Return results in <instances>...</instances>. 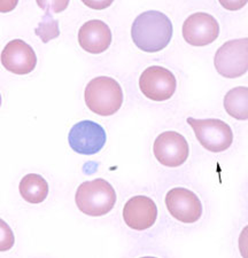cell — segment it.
Returning <instances> with one entry per match:
<instances>
[{
    "label": "cell",
    "instance_id": "4",
    "mask_svg": "<svg viewBox=\"0 0 248 258\" xmlns=\"http://www.w3.org/2000/svg\"><path fill=\"white\" fill-rule=\"evenodd\" d=\"M186 122L193 128L198 141L207 151L221 153L231 147L233 133L229 124L221 119H196L189 117Z\"/></svg>",
    "mask_w": 248,
    "mask_h": 258
},
{
    "label": "cell",
    "instance_id": "6",
    "mask_svg": "<svg viewBox=\"0 0 248 258\" xmlns=\"http://www.w3.org/2000/svg\"><path fill=\"white\" fill-rule=\"evenodd\" d=\"M176 87L175 75L163 67H148L140 75L139 89L152 101H167L175 94Z\"/></svg>",
    "mask_w": 248,
    "mask_h": 258
},
{
    "label": "cell",
    "instance_id": "21",
    "mask_svg": "<svg viewBox=\"0 0 248 258\" xmlns=\"http://www.w3.org/2000/svg\"><path fill=\"white\" fill-rule=\"evenodd\" d=\"M19 0H0V13H10L18 6Z\"/></svg>",
    "mask_w": 248,
    "mask_h": 258
},
{
    "label": "cell",
    "instance_id": "10",
    "mask_svg": "<svg viewBox=\"0 0 248 258\" xmlns=\"http://www.w3.org/2000/svg\"><path fill=\"white\" fill-rule=\"evenodd\" d=\"M220 35L217 20L208 13H194L185 20L183 24V37L192 46L202 47L214 43Z\"/></svg>",
    "mask_w": 248,
    "mask_h": 258
},
{
    "label": "cell",
    "instance_id": "16",
    "mask_svg": "<svg viewBox=\"0 0 248 258\" xmlns=\"http://www.w3.org/2000/svg\"><path fill=\"white\" fill-rule=\"evenodd\" d=\"M35 32L36 35L41 39V41L46 44L48 41H51L59 37L60 35L59 21L53 19L51 12H45V15L38 23V27L36 28Z\"/></svg>",
    "mask_w": 248,
    "mask_h": 258
},
{
    "label": "cell",
    "instance_id": "19",
    "mask_svg": "<svg viewBox=\"0 0 248 258\" xmlns=\"http://www.w3.org/2000/svg\"><path fill=\"white\" fill-rule=\"evenodd\" d=\"M82 2L89 8H92V10L96 11H102L108 8L113 4L114 0H82Z\"/></svg>",
    "mask_w": 248,
    "mask_h": 258
},
{
    "label": "cell",
    "instance_id": "17",
    "mask_svg": "<svg viewBox=\"0 0 248 258\" xmlns=\"http://www.w3.org/2000/svg\"><path fill=\"white\" fill-rule=\"evenodd\" d=\"M15 242L14 233L10 225L0 218V251H8L13 248Z\"/></svg>",
    "mask_w": 248,
    "mask_h": 258
},
{
    "label": "cell",
    "instance_id": "2",
    "mask_svg": "<svg viewBox=\"0 0 248 258\" xmlns=\"http://www.w3.org/2000/svg\"><path fill=\"white\" fill-rule=\"evenodd\" d=\"M85 103L91 111L100 116L116 114L123 103L122 87L114 78L100 76L88 83Z\"/></svg>",
    "mask_w": 248,
    "mask_h": 258
},
{
    "label": "cell",
    "instance_id": "20",
    "mask_svg": "<svg viewBox=\"0 0 248 258\" xmlns=\"http://www.w3.org/2000/svg\"><path fill=\"white\" fill-rule=\"evenodd\" d=\"M218 2L227 11H239L246 6L248 0H218Z\"/></svg>",
    "mask_w": 248,
    "mask_h": 258
},
{
    "label": "cell",
    "instance_id": "12",
    "mask_svg": "<svg viewBox=\"0 0 248 258\" xmlns=\"http://www.w3.org/2000/svg\"><path fill=\"white\" fill-rule=\"evenodd\" d=\"M158 218V208L152 199L138 195L131 198L123 208V219L136 231H145L154 225Z\"/></svg>",
    "mask_w": 248,
    "mask_h": 258
},
{
    "label": "cell",
    "instance_id": "22",
    "mask_svg": "<svg viewBox=\"0 0 248 258\" xmlns=\"http://www.w3.org/2000/svg\"><path fill=\"white\" fill-rule=\"evenodd\" d=\"M0 106H2V95H0Z\"/></svg>",
    "mask_w": 248,
    "mask_h": 258
},
{
    "label": "cell",
    "instance_id": "8",
    "mask_svg": "<svg viewBox=\"0 0 248 258\" xmlns=\"http://www.w3.org/2000/svg\"><path fill=\"white\" fill-rule=\"evenodd\" d=\"M153 152L161 164L168 168H177L188 160L190 148L188 141L180 133L165 131L155 139Z\"/></svg>",
    "mask_w": 248,
    "mask_h": 258
},
{
    "label": "cell",
    "instance_id": "5",
    "mask_svg": "<svg viewBox=\"0 0 248 258\" xmlns=\"http://www.w3.org/2000/svg\"><path fill=\"white\" fill-rule=\"evenodd\" d=\"M214 64L223 77L243 76L248 70V39H233L223 44L215 54Z\"/></svg>",
    "mask_w": 248,
    "mask_h": 258
},
{
    "label": "cell",
    "instance_id": "7",
    "mask_svg": "<svg viewBox=\"0 0 248 258\" xmlns=\"http://www.w3.org/2000/svg\"><path fill=\"white\" fill-rule=\"evenodd\" d=\"M106 132L93 120H82L75 124L69 132L68 141L74 152L82 155L99 153L106 144Z\"/></svg>",
    "mask_w": 248,
    "mask_h": 258
},
{
    "label": "cell",
    "instance_id": "18",
    "mask_svg": "<svg viewBox=\"0 0 248 258\" xmlns=\"http://www.w3.org/2000/svg\"><path fill=\"white\" fill-rule=\"evenodd\" d=\"M36 3L43 11L55 14L67 10L69 5V0H36Z\"/></svg>",
    "mask_w": 248,
    "mask_h": 258
},
{
    "label": "cell",
    "instance_id": "13",
    "mask_svg": "<svg viewBox=\"0 0 248 258\" xmlns=\"http://www.w3.org/2000/svg\"><path fill=\"white\" fill-rule=\"evenodd\" d=\"M78 43L88 53L100 54L105 52L111 44L110 28L101 20L88 21L78 31Z\"/></svg>",
    "mask_w": 248,
    "mask_h": 258
},
{
    "label": "cell",
    "instance_id": "15",
    "mask_svg": "<svg viewBox=\"0 0 248 258\" xmlns=\"http://www.w3.org/2000/svg\"><path fill=\"white\" fill-rule=\"evenodd\" d=\"M224 108L231 117L239 120L248 118V89L239 86L230 90L224 97Z\"/></svg>",
    "mask_w": 248,
    "mask_h": 258
},
{
    "label": "cell",
    "instance_id": "14",
    "mask_svg": "<svg viewBox=\"0 0 248 258\" xmlns=\"http://www.w3.org/2000/svg\"><path fill=\"white\" fill-rule=\"evenodd\" d=\"M20 194L27 202L38 205L45 201L48 195V184L37 173H29L20 182Z\"/></svg>",
    "mask_w": 248,
    "mask_h": 258
},
{
    "label": "cell",
    "instance_id": "11",
    "mask_svg": "<svg viewBox=\"0 0 248 258\" xmlns=\"http://www.w3.org/2000/svg\"><path fill=\"white\" fill-rule=\"evenodd\" d=\"M4 68L15 75H28L36 68L37 55L30 45L22 39L11 40L2 52Z\"/></svg>",
    "mask_w": 248,
    "mask_h": 258
},
{
    "label": "cell",
    "instance_id": "9",
    "mask_svg": "<svg viewBox=\"0 0 248 258\" xmlns=\"http://www.w3.org/2000/svg\"><path fill=\"white\" fill-rule=\"evenodd\" d=\"M165 206L173 218L185 224L196 223L202 216V205L199 198L183 187L169 190L165 195Z\"/></svg>",
    "mask_w": 248,
    "mask_h": 258
},
{
    "label": "cell",
    "instance_id": "1",
    "mask_svg": "<svg viewBox=\"0 0 248 258\" xmlns=\"http://www.w3.org/2000/svg\"><path fill=\"white\" fill-rule=\"evenodd\" d=\"M131 37L142 51L160 52L170 43L172 23L167 15L159 11L144 12L132 23Z\"/></svg>",
    "mask_w": 248,
    "mask_h": 258
},
{
    "label": "cell",
    "instance_id": "3",
    "mask_svg": "<svg viewBox=\"0 0 248 258\" xmlns=\"http://www.w3.org/2000/svg\"><path fill=\"white\" fill-rule=\"evenodd\" d=\"M76 206L83 214L100 217L113 210L116 203V193L105 179L85 181L77 188L75 195Z\"/></svg>",
    "mask_w": 248,
    "mask_h": 258
}]
</instances>
